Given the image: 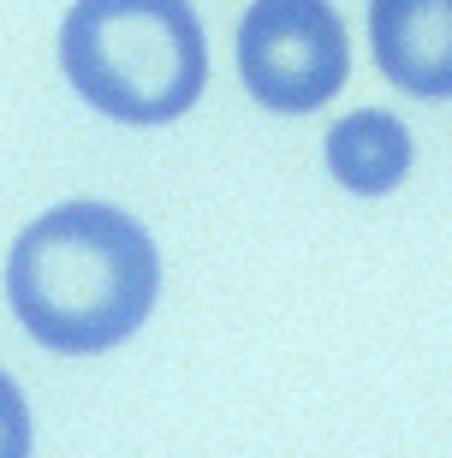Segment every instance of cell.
<instances>
[{
  "mask_svg": "<svg viewBox=\"0 0 452 458\" xmlns=\"http://www.w3.org/2000/svg\"><path fill=\"white\" fill-rule=\"evenodd\" d=\"M161 298V250L125 208L78 197L36 215L6 250V304L60 357L114 352Z\"/></svg>",
  "mask_w": 452,
  "mask_h": 458,
  "instance_id": "1",
  "label": "cell"
},
{
  "mask_svg": "<svg viewBox=\"0 0 452 458\" xmlns=\"http://www.w3.org/2000/svg\"><path fill=\"white\" fill-rule=\"evenodd\" d=\"M60 72L119 125H167L209 84V42L191 0H72Z\"/></svg>",
  "mask_w": 452,
  "mask_h": 458,
  "instance_id": "2",
  "label": "cell"
},
{
  "mask_svg": "<svg viewBox=\"0 0 452 458\" xmlns=\"http://www.w3.org/2000/svg\"><path fill=\"white\" fill-rule=\"evenodd\" d=\"M352 72V42L328 0H256L238 18V78L269 114H316Z\"/></svg>",
  "mask_w": 452,
  "mask_h": 458,
  "instance_id": "3",
  "label": "cell"
},
{
  "mask_svg": "<svg viewBox=\"0 0 452 458\" xmlns=\"http://www.w3.org/2000/svg\"><path fill=\"white\" fill-rule=\"evenodd\" d=\"M369 42L393 89L422 102L452 96V0H369Z\"/></svg>",
  "mask_w": 452,
  "mask_h": 458,
  "instance_id": "4",
  "label": "cell"
},
{
  "mask_svg": "<svg viewBox=\"0 0 452 458\" xmlns=\"http://www.w3.org/2000/svg\"><path fill=\"white\" fill-rule=\"evenodd\" d=\"M328 173L334 185L357 191V197H387L405 185L411 173V131L381 107H357L328 131Z\"/></svg>",
  "mask_w": 452,
  "mask_h": 458,
  "instance_id": "5",
  "label": "cell"
},
{
  "mask_svg": "<svg viewBox=\"0 0 452 458\" xmlns=\"http://www.w3.org/2000/svg\"><path fill=\"white\" fill-rule=\"evenodd\" d=\"M30 405H24V393L6 369H0V458H24L30 453Z\"/></svg>",
  "mask_w": 452,
  "mask_h": 458,
  "instance_id": "6",
  "label": "cell"
}]
</instances>
